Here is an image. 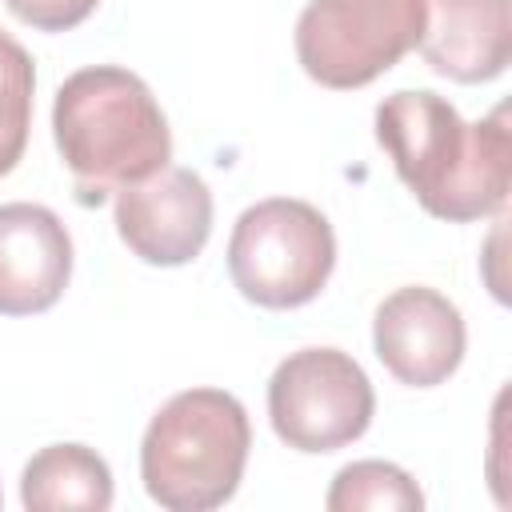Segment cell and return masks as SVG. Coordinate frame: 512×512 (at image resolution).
<instances>
[{
	"instance_id": "cell-9",
	"label": "cell",
	"mask_w": 512,
	"mask_h": 512,
	"mask_svg": "<svg viewBox=\"0 0 512 512\" xmlns=\"http://www.w3.org/2000/svg\"><path fill=\"white\" fill-rule=\"evenodd\" d=\"M72 276V240L64 220L28 200L0 204V312H48Z\"/></svg>"
},
{
	"instance_id": "cell-12",
	"label": "cell",
	"mask_w": 512,
	"mask_h": 512,
	"mask_svg": "<svg viewBox=\"0 0 512 512\" xmlns=\"http://www.w3.org/2000/svg\"><path fill=\"white\" fill-rule=\"evenodd\" d=\"M332 512H416L424 508V492L416 480L388 460H356L336 472L328 488Z\"/></svg>"
},
{
	"instance_id": "cell-6",
	"label": "cell",
	"mask_w": 512,
	"mask_h": 512,
	"mask_svg": "<svg viewBox=\"0 0 512 512\" xmlns=\"http://www.w3.org/2000/svg\"><path fill=\"white\" fill-rule=\"evenodd\" d=\"M372 412V380L340 348H300L268 380L272 432L296 452H336L360 440Z\"/></svg>"
},
{
	"instance_id": "cell-1",
	"label": "cell",
	"mask_w": 512,
	"mask_h": 512,
	"mask_svg": "<svg viewBox=\"0 0 512 512\" xmlns=\"http://www.w3.org/2000/svg\"><path fill=\"white\" fill-rule=\"evenodd\" d=\"M376 140L392 156V168L404 188L436 220H484L508 200V108L464 124L444 96L428 88H404L376 108Z\"/></svg>"
},
{
	"instance_id": "cell-4",
	"label": "cell",
	"mask_w": 512,
	"mask_h": 512,
	"mask_svg": "<svg viewBox=\"0 0 512 512\" xmlns=\"http://www.w3.org/2000/svg\"><path fill=\"white\" fill-rule=\"evenodd\" d=\"M336 264V236L308 200L272 196L240 212L228 240V272L260 308H300L320 296Z\"/></svg>"
},
{
	"instance_id": "cell-7",
	"label": "cell",
	"mask_w": 512,
	"mask_h": 512,
	"mask_svg": "<svg viewBox=\"0 0 512 512\" xmlns=\"http://www.w3.org/2000/svg\"><path fill=\"white\" fill-rule=\"evenodd\" d=\"M116 232L144 264H188L212 236V192L192 168H160L116 192Z\"/></svg>"
},
{
	"instance_id": "cell-15",
	"label": "cell",
	"mask_w": 512,
	"mask_h": 512,
	"mask_svg": "<svg viewBox=\"0 0 512 512\" xmlns=\"http://www.w3.org/2000/svg\"><path fill=\"white\" fill-rule=\"evenodd\" d=\"M0 500H4V496H0Z\"/></svg>"
},
{
	"instance_id": "cell-5",
	"label": "cell",
	"mask_w": 512,
	"mask_h": 512,
	"mask_svg": "<svg viewBox=\"0 0 512 512\" xmlns=\"http://www.w3.org/2000/svg\"><path fill=\"white\" fill-rule=\"evenodd\" d=\"M424 0H308L296 20L300 68L324 88H364L420 44Z\"/></svg>"
},
{
	"instance_id": "cell-2",
	"label": "cell",
	"mask_w": 512,
	"mask_h": 512,
	"mask_svg": "<svg viewBox=\"0 0 512 512\" xmlns=\"http://www.w3.org/2000/svg\"><path fill=\"white\" fill-rule=\"evenodd\" d=\"M52 136L76 180L80 204L168 168L172 132L152 88L116 64L72 72L52 104Z\"/></svg>"
},
{
	"instance_id": "cell-8",
	"label": "cell",
	"mask_w": 512,
	"mask_h": 512,
	"mask_svg": "<svg viewBox=\"0 0 512 512\" xmlns=\"http://www.w3.org/2000/svg\"><path fill=\"white\" fill-rule=\"evenodd\" d=\"M464 320L460 308L436 288H396L372 320V348L380 364L408 388L444 384L464 360Z\"/></svg>"
},
{
	"instance_id": "cell-13",
	"label": "cell",
	"mask_w": 512,
	"mask_h": 512,
	"mask_svg": "<svg viewBox=\"0 0 512 512\" xmlns=\"http://www.w3.org/2000/svg\"><path fill=\"white\" fill-rule=\"evenodd\" d=\"M32 88L36 68L28 48L0 28V176H8L24 156L32 128Z\"/></svg>"
},
{
	"instance_id": "cell-10",
	"label": "cell",
	"mask_w": 512,
	"mask_h": 512,
	"mask_svg": "<svg viewBox=\"0 0 512 512\" xmlns=\"http://www.w3.org/2000/svg\"><path fill=\"white\" fill-rule=\"evenodd\" d=\"M416 48L444 80H496L512 60V0H424Z\"/></svg>"
},
{
	"instance_id": "cell-11",
	"label": "cell",
	"mask_w": 512,
	"mask_h": 512,
	"mask_svg": "<svg viewBox=\"0 0 512 512\" xmlns=\"http://www.w3.org/2000/svg\"><path fill=\"white\" fill-rule=\"evenodd\" d=\"M20 500L28 512H104L112 504V472L84 444H48L24 464Z\"/></svg>"
},
{
	"instance_id": "cell-3",
	"label": "cell",
	"mask_w": 512,
	"mask_h": 512,
	"mask_svg": "<svg viewBox=\"0 0 512 512\" xmlns=\"http://www.w3.org/2000/svg\"><path fill=\"white\" fill-rule=\"evenodd\" d=\"M252 448L244 404L220 388L176 392L140 440V480L168 512H208L232 500Z\"/></svg>"
},
{
	"instance_id": "cell-14",
	"label": "cell",
	"mask_w": 512,
	"mask_h": 512,
	"mask_svg": "<svg viewBox=\"0 0 512 512\" xmlns=\"http://www.w3.org/2000/svg\"><path fill=\"white\" fill-rule=\"evenodd\" d=\"M8 12L36 32H68L84 24L100 0H4Z\"/></svg>"
}]
</instances>
